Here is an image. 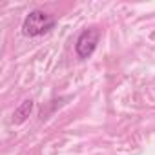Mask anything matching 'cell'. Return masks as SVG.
<instances>
[{
	"label": "cell",
	"instance_id": "3957f363",
	"mask_svg": "<svg viewBox=\"0 0 155 155\" xmlns=\"http://www.w3.org/2000/svg\"><path fill=\"white\" fill-rule=\"evenodd\" d=\"M33 101L31 99H26L24 102H20V106L13 111V122L15 124H22L24 120H28V117L31 115V111H33Z\"/></svg>",
	"mask_w": 155,
	"mask_h": 155
},
{
	"label": "cell",
	"instance_id": "7a4b0ae2",
	"mask_svg": "<svg viewBox=\"0 0 155 155\" xmlns=\"http://www.w3.org/2000/svg\"><path fill=\"white\" fill-rule=\"evenodd\" d=\"M101 40V31L97 28H86L81 31V35L75 40V53L79 58L86 60L93 55V51L97 49V44Z\"/></svg>",
	"mask_w": 155,
	"mask_h": 155
},
{
	"label": "cell",
	"instance_id": "6da1fadb",
	"mask_svg": "<svg viewBox=\"0 0 155 155\" xmlns=\"http://www.w3.org/2000/svg\"><path fill=\"white\" fill-rule=\"evenodd\" d=\"M57 20L53 15L42 11V9H33L26 15L24 22H22V33L29 38L33 37H42L46 33H49L55 28Z\"/></svg>",
	"mask_w": 155,
	"mask_h": 155
}]
</instances>
